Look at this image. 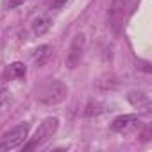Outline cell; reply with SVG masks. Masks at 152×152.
<instances>
[{
	"label": "cell",
	"instance_id": "3",
	"mask_svg": "<svg viewBox=\"0 0 152 152\" xmlns=\"http://www.w3.org/2000/svg\"><path fill=\"white\" fill-rule=\"evenodd\" d=\"M27 136H29V124L25 122L18 124L16 127L2 134V138H0V150H15L22 147L27 141Z\"/></svg>",
	"mask_w": 152,
	"mask_h": 152
},
{
	"label": "cell",
	"instance_id": "4",
	"mask_svg": "<svg viewBox=\"0 0 152 152\" xmlns=\"http://www.w3.org/2000/svg\"><path fill=\"white\" fill-rule=\"evenodd\" d=\"M84 48H86V36L83 32L75 34L72 43H70V48L66 52V57H64V63H66V66L70 70L77 68V64L81 63V59L84 56Z\"/></svg>",
	"mask_w": 152,
	"mask_h": 152
},
{
	"label": "cell",
	"instance_id": "2",
	"mask_svg": "<svg viewBox=\"0 0 152 152\" xmlns=\"http://www.w3.org/2000/svg\"><path fill=\"white\" fill-rule=\"evenodd\" d=\"M57 127H59V120H57L56 116H48V118H45V120L39 124V127L36 129L34 136H32V138L29 140V143L23 147V150H32V148L43 145L45 141H48V140L56 134Z\"/></svg>",
	"mask_w": 152,
	"mask_h": 152
},
{
	"label": "cell",
	"instance_id": "1",
	"mask_svg": "<svg viewBox=\"0 0 152 152\" xmlns=\"http://www.w3.org/2000/svg\"><path fill=\"white\" fill-rule=\"evenodd\" d=\"M68 95V86L61 81H50L38 91V100L45 106L61 104Z\"/></svg>",
	"mask_w": 152,
	"mask_h": 152
},
{
	"label": "cell",
	"instance_id": "14",
	"mask_svg": "<svg viewBox=\"0 0 152 152\" xmlns=\"http://www.w3.org/2000/svg\"><path fill=\"white\" fill-rule=\"evenodd\" d=\"M138 64H140L138 68H141L143 72H147V73H150V63H148V61H140Z\"/></svg>",
	"mask_w": 152,
	"mask_h": 152
},
{
	"label": "cell",
	"instance_id": "8",
	"mask_svg": "<svg viewBox=\"0 0 152 152\" xmlns=\"http://www.w3.org/2000/svg\"><path fill=\"white\" fill-rule=\"evenodd\" d=\"M50 25H52V20L48 16H36L31 22V31H32V34L41 36V34H45L50 29Z\"/></svg>",
	"mask_w": 152,
	"mask_h": 152
},
{
	"label": "cell",
	"instance_id": "11",
	"mask_svg": "<svg viewBox=\"0 0 152 152\" xmlns=\"http://www.w3.org/2000/svg\"><path fill=\"white\" fill-rule=\"evenodd\" d=\"M100 113H104V106L99 102H90L84 109V116H99Z\"/></svg>",
	"mask_w": 152,
	"mask_h": 152
},
{
	"label": "cell",
	"instance_id": "12",
	"mask_svg": "<svg viewBox=\"0 0 152 152\" xmlns=\"http://www.w3.org/2000/svg\"><path fill=\"white\" fill-rule=\"evenodd\" d=\"M9 90L7 88H0V111L6 107V104L9 102Z\"/></svg>",
	"mask_w": 152,
	"mask_h": 152
},
{
	"label": "cell",
	"instance_id": "7",
	"mask_svg": "<svg viewBox=\"0 0 152 152\" xmlns=\"http://www.w3.org/2000/svg\"><path fill=\"white\" fill-rule=\"evenodd\" d=\"M127 102L132 107H136V109H143V111L150 109V99H148V95L145 91H140V90H131L127 93Z\"/></svg>",
	"mask_w": 152,
	"mask_h": 152
},
{
	"label": "cell",
	"instance_id": "9",
	"mask_svg": "<svg viewBox=\"0 0 152 152\" xmlns=\"http://www.w3.org/2000/svg\"><path fill=\"white\" fill-rule=\"evenodd\" d=\"M50 56H52V47H50V45H39V47L34 50L32 59H34L36 66L39 68V66H43V64L50 59Z\"/></svg>",
	"mask_w": 152,
	"mask_h": 152
},
{
	"label": "cell",
	"instance_id": "6",
	"mask_svg": "<svg viewBox=\"0 0 152 152\" xmlns=\"http://www.w3.org/2000/svg\"><path fill=\"white\" fill-rule=\"evenodd\" d=\"M136 124H138L136 115H120L111 122V129L115 132H127L129 129L136 127Z\"/></svg>",
	"mask_w": 152,
	"mask_h": 152
},
{
	"label": "cell",
	"instance_id": "13",
	"mask_svg": "<svg viewBox=\"0 0 152 152\" xmlns=\"http://www.w3.org/2000/svg\"><path fill=\"white\" fill-rule=\"evenodd\" d=\"M66 2H68V0H52V2H50V7H52V9H61L63 6H66Z\"/></svg>",
	"mask_w": 152,
	"mask_h": 152
},
{
	"label": "cell",
	"instance_id": "10",
	"mask_svg": "<svg viewBox=\"0 0 152 152\" xmlns=\"http://www.w3.org/2000/svg\"><path fill=\"white\" fill-rule=\"evenodd\" d=\"M25 72H27V68H25L23 63H13L7 68V73H9L11 79H22V77H25Z\"/></svg>",
	"mask_w": 152,
	"mask_h": 152
},
{
	"label": "cell",
	"instance_id": "5",
	"mask_svg": "<svg viewBox=\"0 0 152 152\" xmlns=\"http://www.w3.org/2000/svg\"><path fill=\"white\" fill-rule=\"evenodd\" d=\"M129 7V0H111V6L107 11V22L113 32H120V27L124 25L125 15Z\"/></svg>",
	"mask_w": 152,
	"mask_h": 152
}]
</instances>
